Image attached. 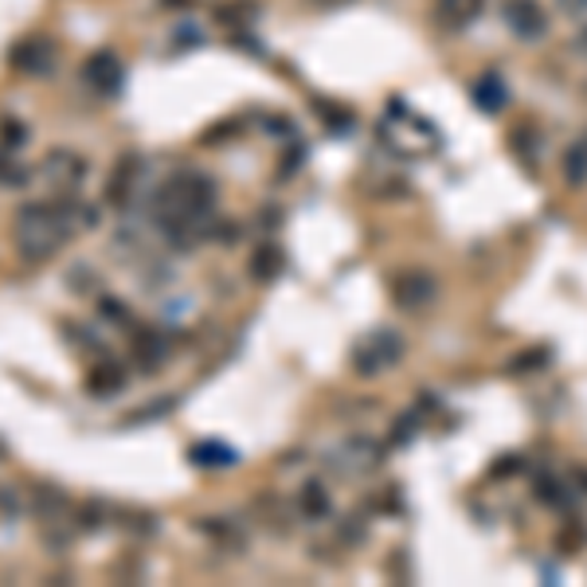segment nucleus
Wrapping results in <instances>:
<instances>
[{
  "label": "nucleus",
  "mask_w": 587,
  "mask_h": 587,
  "mask_svg": "<svg viewBox=\"0 0 587 587\" xmlns=\"http://www.w3.org/2000/svg\"><path fill=\"white\" fill-rule=\"evenodd\" d=\"M399 353H404V345L392 338L388 329H381V333H372L369 345H364L353 361H356V372H381V369H388V364H396Z\"/></svg>",
  "instance_id": "7"
},
{
  "label": "nucleus",
  "mask_w": 587,
  "mask_h": 587,
  "mask_svg": "<svg viewBox=\"0 0 587 587\" xmlns=\"http://www.w3.org/2000/svg\"><path fill=\"white\" fill-rule=\"evenodd\" d=\"M216 207V181L204 173H177L157 189L153 196V216L164 232L181 239L192 227H200Z\"/></svg>",
  "instance_id": "1"
},
{
  "label": "nucleus",
  "mask_w": 587,
  "mask_h": 587,
  "mask_svg": "<svg viewBox=\"0 0 587 587\" xmlns=\"http://www.w3.org/2000/svg\"><path fill=\"white\" fill-rule=\"evenodd\" d=\"M561 4H564L568 12H584V9H587V0H561Z\"/></svg>",
  "instance_id": "19"
},
{
  "label": "nucleus",
  "mask_w": 587,
  "mask_h": 587,
  "mask_svg": "<svg viewBox=\"0 0 587 587\" xmlns=\"http://www.w3.org/2000/svg\"><path fill=\"white\" fill-rule=\"evenodd\" d=\"M482 9L485 0H435V17L447 28H467Z\"/></svg>",
  "instance_id": "10"
},
{
  "label": "nucleus",
  "mask_w": 587,
  "mask_h": 587,
  "mask_svg": "<svg viewBox=\"0 0 587 587\" xmlns=\"http://www.w3.org/2000/svg\"><path fill=\"white\" fill-rule=\"evenodd\" d=\"M78 75H83V83L103 98H114L121 90V83H126V67H121L118 52H110V47H98V52L83 63Z\"/></svg>",
  "instance_id": "3"
},
{
  "label": "nucleus",
  "mask_w": 587,
  "mask_h": 587,
  "mask_svg": "<svg viewBox=\"0 0 587 587\" xmlns=\"http://www.w3.org/2000/svg\"><path fill=\"white\" fill-rule=\"evenodd\" d=\"M87 392L95 399H110V396H118L121 388H126V372L118 369L114 361H98V364H90V372H87Z\"/></svg>",
  "instance_id": "8"
},
{
  "label": "nucleus",
  "mask_w": 587,
  "mask_h": 587,
  "mask_svg": "<svg viewBox=\"0 0 587 587\" xmlns=\"http://www.w3.org/2000/svg\"><path fill=\"white\" fill-rule=\"evenodd\" d=\"M302 510L310 513V517H321V513L329 510V498H325V490H321L318 482L302 485Z\"/></svg>",
  "instance_id": "16"
},
{
  "label": "nucleus",
  "mask_w": 587,
  "mask_h": 587,
  "mask_svg": "<svg viewBox=\"0 0 587 587\" xmlns=\"http://www.w3.org/2000/svg\"><path fill=\"white\" fill-rule=\"evenodd\" d=\"M83 169H87V164L78 161L71 149H55V153H47V161H44V173H52V181H60L63 189H75Z\"/></svg>",
  "instance_id": "9"
},
{
  "label": "nucleus",
  "mask_w": 587,
  "mask_h": 587,
  "mask_svg": "<svg viewBox=\"0 0 587 587\" xmlns=\"http://www.w3.org/2000/svg\"><path fill=\"white\" fill-rule=\"evenodd\" d=\"M28 141V130L20 126V121H0V146H4V153H12V149H20Z\"/></svg>",
  "instance_id": "17"
},
{
  "label": "nucleus",
  "mask_w": 587,
  "mask_h": 587,
  "mask_svg": "<svg viewBox=\"0 0 587 587\" xmlns=\"http://www.w3.org/2000/svg\"><path fill=\"white\" fill-rule=\"evenodd\" d=\"M9 63L20 75H47L55 67V40H47L40 32L24 35V40H17L9 47Z\"/></svg>",
  "instance_id": "5"
},
{
  "label": "nucleus",
  "mask_w": 587,
  "mask_h": 587,
  "mask_svg": "<svg viewBox=\"0 0 587 587\" xmlns=\"http://www.w3.org/2000/svg\"><path fill=\"white\" fill-rule=\"evenodd\" d=\"M103 313H106V318H114V321H126V318H130V313H126V306H114V298H103Z\"/></svg>",
  "instance_id": "18"
},
{
  "label": "nucleus",
  "mask_w": 587,
  "mask_h": 587,
  "mask_svg": "<svg viewBox=\"0 0 587 587\" xmlns=\"http://www.w3.org/2000/svg\"><path fill=\"white\" fill-rule=\"evenodd\" d=\"M431 294H435V286H431V278L427 275H404L396 282V298H399V306H407V310H415V306H424V302H431Z\"/></svg>",
  "instance_id": "12"
},
{
  "label": "nucleus",
  "mask_w": 587,
  "mask_h": 587,
  "mask_svg": "<svg viewBox=\"0 0 587 587\" xmlns=\"http://www.w3.org/2000/svg\"><path fill=\"white\" fill-rule=\"evenodd\" d=\"M134 353H138L141 369H157V364H161V356H164L161 333H138V338H134Z\"/></svg>",
  "instance_id": "13"
},
{
  "label": "nucleus",
  "mask_w": 587,
  "mask_h": 587,
  "mask_svg": "<svg viewBox=\"0 0 587 587\" xmlns=\"http://www.w3.org/2000/svg\"><path fill=\"white\" fill-rule=\"evenodd\" d=\"M564 177H568V184L587 181V141H576V146L564 153Z\"/></svg>",
  "instance_id": "14"
},
{
  "label": "nucleus",
  "mask_w": 587,
  "mask_h": 587,
  "mask_svg": "<svg viewBox=\"0 0 587 587\" xmlns=\"http://www.w3.org/2000/svg\"><path fill=\"white\" fill-rule=\"evenodd\" d=\"M313 9H338V4H345V0H310Z\"/></svg>",
  "instance_id": "20"
},
{
  "label": "nucleus",
  "mask_w": 587,
  "mask_h": 587,
  "mask_svg": "<svg viewBox=\"0 0 587 587\" xmlns=\"http://www.w3.org/2000/svg\"><path fill=\"white\" fill-rule=\"evenodd\" d=\"M141 173H146V157H141L138 149L121 153L110 169V181H106V200H110L114 207H126L134 196V189H138Z\"/></svg>",
  "instance_id": "6"
},
{
  "label": "nucleus",
  "mask_w": 587,
  "mask_h": 587,
  "mask_svg": "<svg viewBox=\"0 0 587 587\" xmlns=\"http://www.w3.org/2000/svg\"><path fill=\"white\" fill-rule=\"evenodd\" d=\"M192 458H196L200 467H232V462H235L232 450H224V447H204V442H200V447H192Z\"/></svg>",
  "instance_id": "15"
},
{
  "label": "nucleus",
  "mask_w": 587,
  "mask_h": 587,
  "mask_svg": "<svg viewBox=\"0 0 587 587\" xmlns=\"http://www.w3.org/2000/svg\"><path fill=\"white\" fill-rule=\"evenodd\" d=\"M470 95H474V103L482 106L485 114H498L501 106L510 103V90H505V83H501L498 75H482L474 87H470Z\"/></svg>",
  "instance_id": "11"
},
{
  "label": "nucleus",
  "mask_w": 587,
  "mask_h": 587,
  "mask_svg": "<svg viewBox=\"0 0 587 587\" xmlns=\"http://www.w3.org/2000/svg\"><path fill=\"white\" fill-rule=\"evenodd\" d=\"M501 20L510 24V32L525 44H536L548 35V12L536 4V0H505L501 4Z\"/></svg>",
  "instance_id": "4"
},
{
  "label": "nucleus",
  "mask_w": 587,
  "mask_h": 587,
  "mask_svg": "<svg viewBox=\"0 0 587 587\" xmlns=\"http://www.w3.org/2000/svg\"><path fill=\"white\" fill-rule=\"evenodd\" d=\"M4 458H9V450H4V447H0V462H4Z\"/></svg>",
  "instance_id": "21"
},
{
  "label": "nucleus",
  "mask_w": 587,
  "mask_h": 587,
  "mask_svg": "<svg viewBox=\"0 0 587 587\" xmlns=\"http://www.w3.org/2000/svg\"><path fill=\"white\" fill-rule=\"evenodd\" d=\"M75 207L78 204H24L12 220V239L28 263L52 259L55 250L75 232Z\"/></svg>",
  "instance_id": "2"
}]
</instances>
